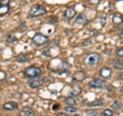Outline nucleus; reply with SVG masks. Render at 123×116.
<instances>
[{"mask_svg": "<svg viewBox=\"0 0 123 116\" xmlns=\"http://www.w3.org/2000/svg\"><path fill=\"white\" fill-rule=\"evenodd\" d=\"M99 60H101V57H99L98 53L95 52H91L89 55H87L84 59V63L86 64V66H89V67H93V66L98 65L99 63Z\"/></svg>", "mask_w": 123, "mask_h": 116, "instance_id": "obj_1", "label": "nucleus"}, {"mask_svg": "<svg viewBox=\"0 0 123 116\" xmlns=\"http://www.w3.org/2000/svg\"><path fill=\"white\" fill-rule=\"evenodd\" d=\"M46 13V8L42 5H33L29 10L31 17H41Z\"/></svg>", "mask_w": 123, "mask_h": 116, "instance_id": "obj_2", "label": "nucleus"}, {"mask_svg": "<svg viewBox=\"0 0 123 116\" xmlns=\"http://www.w3.org/2000/svg\"><path fill=\"white\" fill-rule=\"evenodd\" d=\"M25 75L28 78H34V77H38L41 75V69L36 67V66H31V67L26 68Z\"/></svg>", "mask_w": 123, "mask_h": 116, "instance_id": "obj_3", "label": "nucleus"}, {"mask_svg": "<svg viewBox=\"0 0 123 116\" xmlns=\"http://www.w3.org/2000/svg\"><path fill=\"white\" fill-rule=\"evenodd\" d=\"M45 79L42 78V77L38 76V77H34V78H30L29 80V86L31 88H38L40 87L42 84L44 83Z\"/></svg>", "mask_w": 123, "mask_h": 116, "instance_id": "obj_4", "label": "nucleus"}, {"mask_svg": "<svg viewBox=\"0 0 123 116\" xmlns=\"http://www.w3.org/2000/svg\"><path fill=\"white\" fill-rule=\"evenodd\" d=\"M33 41H34V43L37 45H43L48 41V37L41 33H38L33 37Z\"/></svg>", "mask_w": 123, "mask_h": 116, "instance_id": "obj_5", "label": "nucleus"}, {"mask_svg": "<svg viewBox=\"0 0 123 116\" xmlns=\"http://www.w3.org/2000/svg\"><path fill=\"white\" fill-rule=\"evenodd\" d=\"M104 85H105V82L99 78H94L93 80H91L89 82V86L94 87V88H102Z\"/></svg>", "mask_w": 123, "mask_h": 116, "instance_id": "obj_6", "label": "nucleus"}, {"mask_svg": "<svg viewBox=\"0 0 123 116\" xmlns=\"http://www.w3.org/2000/svg\"><path fill=\"white\" fill-rule=\"evenodd\" d=\"M99 75H101L103 78H110L111 75H112V69L109 67H103L101 70H99Z\"/></svg>", "mask_w": 123, "mask_h": 116, "instance_id": "obj_7", "label": "nucleus"}, {"mask_svg": "<svg viewBox=\"0 0 123 116\" xmlns=\"http://www.w3.org/2000/svg\"><path fill=\"white\" fill-rule=\"evenodd\" d=\"M85 77H86L85 73L82 72V71H78V72H76L74 74L72 80H73V82H80V81H82V80L85 79Z\"/></svg>", "mask_w": 123, "mask_h": 116, "instance_id": "obj_8", "label": "nucleus"}, {"mask_svg": "<svg viewBox=\"0 0 123 116\" xmlns=\"http://www.w3.org/2000/svg\"><path fill=\"white\" fill-rule=\"evenodd\" d=\"M76 14V10L73 8V7H69V8H67L66 10H65L64 13V18L66 19V20H71L72 18H74Z\"/></svg>", "mask_w": 123, "mask_h": 116, "instance_id": "obj_9", "label": "nucleus"}, {"mask_svg": "<svg viewBox=\"0 0 123 116\" xmlns=\"http://www.w3.org/2000/svg\"><path fill=\"white\" fill-rule=\"evenodd\" d=\"M87 19L84 14H79L78 17L76 18L75 21V25H79V26H84L85 24H87Z\"/></svg>", "mask_w": 123, "mask_h": 116, "instance_id": "obj_10", "label": "nucleus"}, {"mask_svg": "<svg viewBox=\"0 0 123 116\" xmlns=\"http://www.w3.org/2000/svg\"><path fill=\"white\" fill-rule=\"evenodd\" d=\"M20 115L21 116H34V115H35V113H34V111L31 109V108L25 107V108H23V109L21 110Z\"/></svg>", "mask_w": 123, "mask_h": 116, "instance_id": "obj_11", "label": "nucleus"}, {"mask_svg": "<svg viewBox=\"0 0 123 116\" xmlns=\"http://www.w3.org/2000/svg\"><path fill=\"white\" fill-rule=\"evenodd\" d=\"M112 22L114 25H120L123 23V17L122 14L120 13H115L113 15V19H112Z\"/></svg>", "mask_w": 123, "mask_h": 116, "instance_id": "obj_12", "label": "nucleus"}, {"mask_svg": "<svg viewBox=\"0 0 123 116\" xmlns=\"http://www.w3.org/2000/svg\"><path fill=\"white\" fill-rule=\"evenodd\" d=\"M81 92H82V88L80 86H78V85H75V86L72 87V90L70 91V95H71V97L74 98V97H78Z\"/></svg>", "mask_w": 123, "mask_h": 116, "instance_id": "obj_13", "label": "nucleus"}, {"mask_svg": "<svg viewBox=\"0 0 123 116\" xmlns=\"http://www.w3.org/2000/svg\"><path fill=\"white\" fill-rule=\"evenodd\" d=\"M3 108L5 110H14L18 108V104L15 102H7L3 105Z\"/></svg>", "mask_w": 123, "mask_h": 116, "instance_id": "obj_14", "label": "nucleus"}, {"mask_svg": "<svg viewBox=\"0 0 123 116\" xmlns=\"http://www.w3.org/2000/svg\"><path fill=\"white\" fill-rule=\"evenodd\" d=\"M104 104V101L102 99H97V100H94V101H92L90 103H88V106L89 107H98V106H102Z\"/></svg>", "mask_w": 123, "mask_h": 116, "instance_id": "obj_15", "label": "nucleus"}, {"mask_svg": "<svg viewBox=\"0 0 123 116\" xmlns=\"http://www.w3.org/2000/svg\"><path fill=\"white\" fill-rule=\"evenodd\" d=\"M17 60L18 62H21V63H25V62H28L29 61V56L26 55V53H20V55L18 56Z\"/></svg>", "mask_w": 123, "mask_h": 116, "instance_id": "obj_16", "label": "nucleus"}, {"mask_svg": "<svg viewBox=\"0 0 123 116\" xmlns=\"http://www.w3.org/2000/svg\"><path fill=\"white\" fill-rule=\"evenodd\" d=\"M9 11V6L8 5H2L0 4V17L6 14Z\"/></svg>", "mask_w": 123, "mask_h": 116, "instance_id": "obj_17", "label": "nucleus"}, {"mask_svg": "<svg viewBox=\"0 0 123 116\" xmlns=\"http://www.w3.org/2000/svg\"><path fill=\"white\" fill-rule=\"evenodd\" d=\"M65 103L69 106H75L76 105V100L73 98V97H68V98L65 99Z\"/></svg>", "mask_w": 123, "mask_h": 116, "instance_id": "obj_18", "label": "nucleus"}, {"mask_svg": "<svg viewBox=\"0 0 123 116\" xmlns=\"http://www.w3.org/2000/svg\"><path fill=\"white\" fill-rule=\"evenodd\" d=\"M121 107H122V104L120 101H115L112 104V108L114 110H119V109H121Z\"/></svg>", "mask_w": 123, "mask_h": 116, "instance_id": "obj_19", "label": "nucleus"}, {"mask_svg": "<svg viewBox=\"0 0 123 116\" xmlns=\"http://www.w3.org/2000/svg\"><path fill=\"white\" fill-rule=\"evenodd\" d=\"M65 110H66V112H69V113H75V112H77V108L68 105L67 107H65Z\"/></svg>", "mask_w": 123, "mask_h": 116, "instance_id": "obj_20", "label": "nucleus"}, {"mask_svg": "<svg viewBox=\"0 0 123 116\" xmlns=\"http://www.w3.org/2000/svg\"><path fill=\"white\" fill-rule=\"evenodd\" d=\"M113 115H114L113 111H112V110H110V109L104 110L102 113H101V116H113Z\"/></svg>", "mask_w": 123, "mask_h": 116, "instance_id": "obj_21", "label": "nucleus"}, {"mask_svg": "<svg viewBox=\"0 0 123 116\" xmlns=\"http://www.w3.org/2000/svg\"><path fill=\"white\" fill-rule=\"evenodd\" d=\"M113 64H114V67L116 68V69H122L123 68V64L121 63V62H120V63H118L116 60H114L113 61Z\"/></svg>", "mask_w": 123, "mask_h": 116, "instance_id": "obj_22", "label": "nucleus"}, {"mask_svg": "<svg viewBox=\"0 0 123 116\" xmlns=\"http://www.w3.org/2000/svg\"><path fill=\"white\" fill-rule=\"evenodd\" d=\"M6 40L8 42H13V41H15V37L12 34H8V35L6 36Z\"/></svg>", "mask_w": 123, "mask_h": 116, "instance_id": "obj_23", "label": "nucleus"}, {"mask_svg": "<svg viewBox=\"0 0 123 116\" xmlns=\"http://www.w3.org/2000/svg\"><path fill=\"white\" fill-rule=\"evenodd\" d=\"M86 114L89 116H95L98 114V111L97 110H86Z\"/></svg>", "mask_w": 123, "mask_h": 116, "instance_id": "obj_24", "label": "nucleus"}, {"mask_svg": "<svg viewBox=\"0 0 123 116\" xmlns=\"http://www.w3.org/2000/svg\"><path fill=\"white\" fill-rule=\"evenodd\" d=\"M116 53H117V56H118V57H120V58L123 57V47H122V48H119L118 51L116 52Z\"/></svg>", "mask_w": 123, "mask_h": 116, "instance_id": "obj_25", "label": "nucleus"}, {"mask_svg": "<svg viewBox=\"0 0 123 116\" xmlns=\"http://www.w3.org/2000/svg\"><path fill=\"white\" fill-rule=\"evenodd\" d=\"M42 55L45 56V57H49L50 56V52H49V49H45V51H43V52H42Z\"/></svg>", "mask_w": 123, "mask_h": 116, "instance_id": "obj_26", "label": "nucleus"}, {"mask_svg": "<svg viewBox=\"0 0 123 116\" xmlns=\"http://www.w3.org/2000/svg\"><path fill=\"white\" fill-rule=\"evenodd\" d=\"M99 2V0H88V3L91 5H94V4H98Z\"/></svg>", "mask_w": 123, "mask_h": 116, "instance_id": "obj_27", "label": "nucleus"}, {"mask_svg": "<svg viewBox=\"0 0 123 116\" xmlns=\"http://www.w3.org/2000/svg\"><path fill=\"white\" fill-rule=\"evenodd\" d=\"M0 3H1L2 5H8L9 4V0H1Z\"/></svg>", "mask_w": 123, "mask_h": 116, "instance_id": "obj_28", "label": "nucleus"}, {"mask_svg": "<svg viewBox=\"0 0 123 116\" xmlns=\"http://www.w3.org/2000/svg\"><path fill=\"white\" fill-rule=\"evenodd\" d=\"M119 37H120L121 39H123V29L120 31V32H119Z\"/></svg>", "mask_w": 123, "mask_h": 116, "instance_id": "obj_29", "label": "nucleus"}, {"mask_svg": "<svg viewBox=\"0 0 123 116\" xmlns=\"http://www.w3.org/2000/svg\"><path fill=\"white\" fill-rule=\"evenodd\" d=\"M57 108H59V105H57V104H56V105H55V106L52 107V109H53V110H56Z\"/></svg>", "mask_w": 123, "mask_h": 116, "instance_id": "obj_30", "label": "nucleus"}, {"mask_svg": "<svg viewBox=\"0 0 123 116\" xmlns=\"http://www.w3.org/2000/svg\"><path fill=\"white\" fill-rule=\"evenodd\" d=\"M119 78H120V79H123V72L121 73V74H119Z\"/></svg>", "mask_w": 123, "mask_h": 116, "instance_id": "obj_31", "label": "nucleus"}, {"mask_svg": "<svg viewBox=\"0 0 123 116\" xmlns=\"http://www.w3.org/2000/svg\"><path fill=\"white\" fill-rule=\"evenodd\" d=\"M121 91H122V92H123V86H122V87H121Z\"/></svg>", "mask_w": 123, "mask_h": 116, "instance_id": "obj_32", "label": "nucleus"}, {"mask_svg": "<svg viewBox=\"0 0 123 116\" xmlns=\"http://www.w3.org/2000/svg\"><path fill=\"white\" fill-rule=\"evenodd\" d=\"M75 116H79V115H75Z\"/></svg>", "mask_w": 123, "mask_h": 116, "instance_id": "obj_33", "label": "nucleus"}, {"mask_svg": "<svg viewBox=\"0 0 123 116\" xmlns=\"http://www.w3.org/2000/svg\"><path fill=\"white\" fill-rule=\"evenodd\" d=\"M0 1H1V0H0Z\"/></svg>", "mask_w": 123, "mask_h": 116, "instance_id": "obj_34", "label": "nucleus"}]
</instances>
